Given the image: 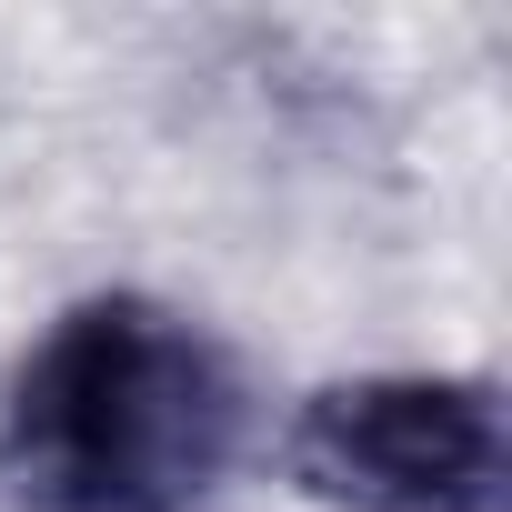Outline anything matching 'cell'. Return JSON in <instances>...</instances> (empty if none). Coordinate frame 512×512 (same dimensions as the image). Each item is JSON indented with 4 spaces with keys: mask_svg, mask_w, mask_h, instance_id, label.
I'll list each match as a JSON object with an SVG mask.
<instances>
[{
    "mask_svg": "<svg viewBox=\"0 0 512 512\" xmlns=\"http://www.w3.org/2000/svg\"><path fill=\"white\" fill-rule=\"evenodd\" d=\"M241 452L221 342L141 292H101L41 332L0 412L21 512H201Z\"/></svg>",
    "mask_w": 512,
    "mask_h": 512,
    "instance_id": "1",
    "label": "cell"
},
{
    "mask_svg": "<svg viewBox=\"0 0 512 512\" xmlns=\"http://www.w3.org/2000/svg\"><path fill=\"white\" fill-rule=\"evenodd\" d=\"M292 472L332 512H512L502 392L472 372H362L302 402Z\"/></svg>",
    "mask_w": 512,
    "mask_h": 512,
    "instance_id": "2",
    "label": "cell"
}]
</instances>
